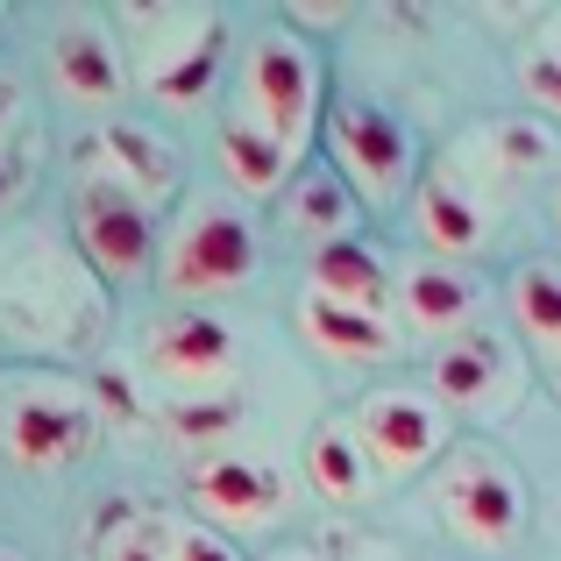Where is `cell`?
<instances>
[{
	"mask_svg": "<svg viewBox=\"0 0 561 561\" xmlns=\"http://www.w3.org/2000/svg\"><path fill=\"white\" fill-rule=\"evenodd\" d=\"M440 512H448L477 548H505V540H519V526H526V491H519V477H512L505 455L483 448V440H469V448L448 455Z\"/></svg>",
	"mask_w": 561,
	"mask_h": 561,
	"instance_id": "cell-1",
	"label": "cell"
},
{
	"mask_svg": "<svg viewBox=\"0 0 561 561\" xmlns=\"http://www.w3.org/2000/svg\"><path fill=\"white\" fill-rule=\"evenodd\" d=\"M249 271H256V228L234 206H192L164 256V285L179 299H206V291H234Z\"/></svg>",
	"mask_w": 561,
	"mask_h": 561,
	"instance_id": "cell-2",
	"label": "cell"
},
{
	"mask_svg": "<svg viewBox=\"0 0 561 561\" xmlns=\"http://www.w3.org/2000/svg\"><path fill=\"white\" fill-rule=\"evenodd\" d=\"M328 142H334V157H342L348 185H356L363 199L391 206L398 192H405V179H412V136H405V122H398L391 107H377V100H334Z\"/></svg>",
	"mask_w": 561,
	"mask_h": 561,
	"instance_id": "cell-3",
	"label": "cell"
},
{
	"mask_svg": "<svg viewBox=\"0 0 561 561\" xmlns=\"http://www.w3.org/2000/svg\"><path fill=\"white\" fill-rule=\"evenodd\" d=\"M242 85H249V114H256L277 142L299 150L306 128H313V114H320L313 50H306L291 28H271V36H256V50H249V79Z\"/></svg>",
	"mask_w": 561,
	"mask_h": 561,
	"instance_id": "cell-4",
	"label": "cell"
},
{
	"mask_svg": "<svg viewBox=\"0 0 561 561\" xmlns=\"http://www.w3.org/2000/svg\"><path fill=\"white\" fill-rule=\"evenodd\" d=\"M71 220H79V249L93 256V271L136 277L142 263H150V206H142L122 179L79 185V206H71Z\"/></svg>",
	"mask_w": 561,
	"mask_h": 561,
	"instance_id": "cell-5",
	"label": "cell"
},
{
	"mask_svg": "<svg viewBox=\"0 0 561 561\" xmlns=\"http://www.w3.org/2000/svg\"><path fill=\"white\" fill-rule=\"evenodd\" d=\"M440 405L420 391H370L356 412V440L363 455H370L377 469H391V477H412L420 462H434L440 455Z\"/></svg>",
	"mask_w": 561,
	"mask_h": 561,
	"instance_id": "cell-6",
	"label": "cell"
},
{
	"mask_svg": "<svg viewBox=\"0 0 561 561\" xmlns=\"http://www.w3.org/2000/svg\"><path fill=\"white\" fill-rule=\"evenodd\" d=\"M8 455L22 469H65L71 455H85L93 440V405L79 391H22L8 405V426H0Z\"/></svg>",
	"mask_w": 561,
	"mask_h": 561,
	"instance_id": "cell-7",
	"label": "cell"
},
{
	"mask_svg": "<svg viewBox=\"0 0 561 561\" xmlns=\"http://www.w3.org/2000/svg\"><path fill=\"white\" fill-rule=\"evenodd\" d=\"M185 497L206 512V519L220 526H256L271 519V512H285V477L263 462H249V455H199V462L185 469Z\"/></svg>",
	"mask_w": 561,
	"mask_h": 561,
	"instance_id": "cell-8",
	"label": "cell"
},
{
	"mask_svg": "<svg viewBox=\"0 0 561 561\" xmlns=\"http://www.w3.org/2000/svg\"><path fill=\"white\" fill-rule=\"evenodd\" d=\"M50 65H57V79H65V93L85 100V107H114L122 85H128L122 43H114L100 22H85V14H71V22L50 36Z\"/></svg>",
	"mask_w": 561,
	"mask_h": 561,
	"instance_id": "cell-9",
	"label": "cell"
},
{
	"mask_svg": "<svg viewBox=\"0 0 561 561\" xmlns=\"http://www.w3.org/2000/svg\"><path fill=\"white\" fill-rule=\"evenodd\" d=\"M434 391L448 405H497V391H512V363L497 334H448L434 356Z\"/></svg>",
	"mask_w": 561,
	"mask_h": 561,
	"instance_id": "cell-10",
	"label": "cell"
},
{
	"mask_svg": "<svg viewBox=\"0 0 561 561\" xmlns=\"http://www.w3.org/2000/svg\"><path fill=\"white\" fill-rule=\"evenodd\" d=\"M150 363L164 377H179V383L220 377V370H234V334L220 328L214 313H179V320H164V328L150 334Z\"/></svg>",
	"mask_w": 561,
	"mask_h": 561,
	"instance_id": "cell-11",
	"label": "cell"
},
{
	"mask_svg": "<svg viewBox=\"0 0 561 561\" xmlns=\"http://www.w3.org/2000/svg\"><path fill=\"white\" fill-rule=\"evenodd\" d=\"M299 328H306V342H313V348H328V356H342V363H377V356H391V348H398L383 313H356V306L320 299V291H306V299H299Z\"/></svg>",
	"mask_w": 561,
	"mask_h": 561,
	"instance_id": "cell-12",
	"label": "cell"
},
{
	"mask_svg": "<svg viewBox=\"0 0 561 561\" xmlns=\"http://www.w3.org/2000/svg\"><path fill=\"white\" fill-rule=\"evenodd\" d=\"M313 291L356 306V313H383V306H391V271H383V256L370 242L342 234V242L313 249Z\"/></svg>",
	"mask_w": 561,
	"mask_h": 561,
	"instance_id": "cell-13",
	"label": "cell"
},
{
	"mask_svg": "<svg viewBox=\"0 0 561 561\" xmlns=\"http://www.w3.org/2000/svg\"><path fill=\"white\" fill-rule=\"evenodd\" d=\"M412 220H420L426 249H440V256H469V249H483V206L469 199V185L455 179V171H434V179H420Z\"/></svg>",
	"mask_w": 561,
	"mask_h": 561,
	"instance_id": "cell-14",
	"label": "cell"
},
{
	"mask_svg": "<svg viewBox=\"0 0 561 561\" xmlns=\"http://www.w3.org/2000/svg\"><path fill=\"white\" fill-rule=\"evenodd\" d=\"M93 150H107V171H122V185L136 199H164L179 185V150L164 136H150L142 122H107L93 136Z\"/></svg>",
	"mask_w": 561,
	"mask_h": 561,
	"instance_id": "cell-15",
	"label": "cell"
},
{
	"mask_svg": "<svg viewBox=\"0 0 561 561\" xmlns=\"http://www.w3.org/2000/svg\"><path fill=\"white\" fill-rule=\"evenodd\" d=\"M214 142H220V171H228L242 192H277L291 179V157H299L291 142H277L256 114H228Z\"/></svg>",
	"mask_w": 561,
	"mask_h": 561,
	"instance_id": "cell-16",
	"label": "cell"
},
{
	"mask_svg": "<svg viewBox=\"0 0 561 561\" xmlns=\"http://www.w3.org/2000/svg\"><path fill=\"white\" fill-rule=\"evenodd\" d=\"M398 291H405L412 328H426V334H455L469 313H477V277L455 271V263H420V271H405Z\"/></svg>",
	"mask_w": 561,
	"mask_h": 561,
	"instance_id": "cell-17",
	"label": "cell"
},
{
	"mask_svg": "<svg viewBox=\"0 0 561 561\" xmlns=\"http://www.w3.org/2000/svg\"><path fill=\"white\" fill-rule=\"evenodd\" d=\"M220 43H228L220 14H199V28H192L179 50H164L150 65V93L157 100H199L206 85H214V71H220Z\"/></svg>",
	"mask_w": 561,
	"mask_h": 561,
	"instance_id": "cell-18",
	"label": "cell"
},
{
	"mask_svg": "<svg viewBox=\"0 0 561 561\" xmlns=\"http://www.w3.org/2000/svg\"><path fill=\"white\" fill-rule=\"evenodd\" d=\"M370 455H363V440L348 434V426H320L313 448H306V469H313V491L334 497V505H356L363 491H370Z\"/></svg>",
	"mask_w": 561,
	"mask_h": 561,
	"instance_id": "cell-19",
	"label": "cell"
},
{
	"mask_svg": "<svg viewBox=\"0 0 561 561\" xmlns=\"http://www.w3.org/2000/svg\"><path fill=\"white\" fill-rule=\"evenodd\" d=\"M348 220H356V199H348V185L334 179V171H306V179L291 185V228H299L313 249L342 242Z\"/></svg>",
	"mask_w": 561,
	"mask_h": 561,
	"instance_id": "cell-20",
	"label": "cell"
},
{
	"mask_svg": "<svg viewBox=\"0 0 561 561\" xmlns=\"http://www.w3.org/2000/svg\"><path fill=\"white\" fill-rule=\"evenodd\" d=\"M512 313H519V328L534 334V342L561 348V271L554 263H526V271L512 277Z\"/></svg>",
	"mask_w": 561,
	"mask_h": 561,
	"instance_id": "cell-21",
	"label": "cell"
},
{
	"mask_svg": "<svg viewBox=\"0 0 561 561\" xmlns=\"http://www.w3.org/2000/svg\"><path fill=\"white\" fill-rule=\"evenodd\" d=\"M491 150H497V164H505L512 179H526V171H548V164H554V136H548L540 122H526V114H512V122L491 128Z\"/></svg>",
	"mask_w": 561,
	"mask_h": 561,
	"instance_id": "cell-22",
	"label": "cell"
},
{
	"mask_svg": "<svg viewBox=\"0 0 561 561\" xmlns=\"http://www.w3.org/2000/svg\"><path fill=\"white\" fill-rule=\"evenodd\" d=\"M519 85L534 93V107H540V114H561V50H526Z\"/></svg>",
	"mask_w": 561,
	"mask_h": 561,
	"instance_id": "cell-23",
	"label": "cell"
},
{
	"mask_svg": "<svg viewBox=\"0 0 561 561\" xmlns=\"http://www.w3.org/2000/svg\"><path fill=\"white\" fill-rule=\"evenodd\" d=\"M171 561H242V554H234V540H220L214 526H179V534H171Z\"/></svg>",
	"mask_w": 561,
	"mask_h": 561,
	"instance_id": "cell-24",
	"label": "cell"
},
{
	"mask_svg": "<svg viewBox=\"0 0 561 561\" xmlns=\"http://www.w3.org/2000/svg\"><path fill=\"white\" fill-rule=\"evenodd\" d=\"M234 420H242L234 398H220V405H171V426H179V434H220V426H234Z\"/></svg>",
	"mask_w": 561,
	"mask_h": 561,
	"instance_id": "cell-25",
	"label": "cell"
},
{
	"mask_svg": "<svg viewBox=\"0 0 561 561\" xmlns=\"http://www.w3.org/2000/svg\"><path fill=\"white\" fill-rule=\"evenodd\" d=\"M107 561H171V534L142 519V526H136V534H128V540H122V548H114Z\"/></svg>",
	"mask_w": 561,
	"mask_h": 561,
	"instance_id": "cell-26",
	"label": "cell"
},
{
	"mask_svg": "<svg viewBox=\"0 0 561 561\" xmlns=\"http://www.w3.org/2000/svg\"><path fill=\"white\" fill-rule=\"evenodd\" d=\"M22 179H28V157L0 142V206H14V192H22Z\"/></svg>",
	"mask_w": 561,
	"mask_h": 561,
	"instance_id": "cell-27",
	"label": "cell"
},
{
	"mask_svg": "<svg viewBox=\"0 0 561 561\" xmlns=\"http://www.w3.org/2000/svg\"><path fill=\"white\" fill-rule=\"evenodd\" d=\"M291 14H299V22H342V14H348V0H299Z\"/></svg>",
	"mask_w": 561,
	"mask_h": 561,
	"instance_id": "cell-28",
	"label": "cell"
},
{
	"mask_svg": "<svg viewBox=\"0 0 561 561\" xmlns=\"http://www.w3.org/2000/svg\"><path fill=\"white\" fill-rule=\"evenodd\" d=\"M14 114H22V85H14L8 71H0V136L14 128Z\"/></svg>",
	"mask_w": 561,
	"mask_h": 561,
	"instance_id": "cell-29",
	"label": "cell"
},
{
	"mask_svg": "<svg viewBox=\"0 0 561 561\" xmlns=\"http://www.w3.org/2000/svg\"><path fill=\"white\" fill-rule=\"evenodd\" d=\"M0 561H28V554H14V548H0Z\"/></svg>",
	"mask_w": 561,
	"mask_h": 561,
	"instance_id": "cell-30",
	"label": "cell"
},
{
	"mask_svg": "<svg viewBox=\"0 0 561 561\" xmlns=\"http://www.w3.org/2000/svg\"><path fill=\"white\" fill-rule=\"evenodd\" d=\"M285 561H320V554H285Z\"/></svg>",
	"mask_w": 561,
	"mask_h": 561,
	"instance_id": "cell-31",
	"label": "cell"
},
{
	"mask_svg": "<svg viewBox=\"0 0 561 561\" xmlns=\"http://www.w3.org/2000/svg\"><path fill=\"white\" fill-rule=\"evenodd\" d=\"M554 391H561V370H554Z\"/></svg>",
	"mask_w": 561,
	"mask_h": 561,
	"instance_id": "cell-32",
	"label": "cell"
},
{
	"mask_svg": "<svg viewBox=\"0 0 561 561\" xmlns=\"http://www.w3.org/2000/svg\"><path fill=\"white\" fill-rule=\"evenodd\" d=\"M554 214H561V199H554Z\"/></svg>",
	"mask_w": 561,
	"mask_h": 561,
	"instance_id": "cell-33",
	"label": "cell"
}]
</instances>
